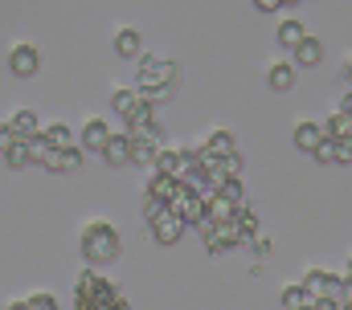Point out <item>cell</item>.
<instances>
[{
  "instance_id": "6da1fadb",
  "label": "cell",
  "mask_w": 352,
  "mask_h": 310,
  "mask_svg": "<svg viewBox=\"0 0 352 310\" xmlns=\"http://www.w3.org/2000/svg\"><path fill=\"white\" fill-rule=\"evenodd\" d=\"M82 253H87V261H115L119 257V232L111 229V225H87L82 229Z\"/></svg>"
},
{
  "instance_id": "7a4b0ae2",
  "label": "cell",
  "mask_w": 352,
  "mask_h": 310,
  "mask_svg": "<svg viewBox=\"0 0 352 310\" xmlns=\"http://www.w3.org/2000/svg\"><path fill=\"white\" fill-rule=\"evenodd\" d=\"M176 66L168 58H140V90H152V86H173Z\"/></svg>"
},
{
  "instance_id": "3957f363",
  "label": "cell",
  "mask_w": 352,
  "mask_h": 310,
  "mask_svg": "<svg viewBox=\"0 0 352 310\" xmlns=\"http://www.w3.org/2000/svg\"><path fill=\"white\" fill-rule=\"evenodd\" d=\"M184 229H188V221H184L180 213H173L168 204H164V213L152 221V237H156L160 245H176V241L184 237Z\"/></svg>"
},
{
  "instance_id": "277c9868",
  "label": "cell",
  "mask_w": 352,
  "mask_h": 310,
  "mask_svg": "<svg viewBox=\"0 0 352 310\" xmlns=\"http://www.w3.org/2000/svg\"><path fill=\"white\" fill-rule=\"evenodd\" d=\"M340 282H344V278H336V274L307 270V278H303V290H307L311 298H336V294H340Z\"/></svg>"
},
{
  "instance_id": "5b68a950",
  "label": "cell",
  "mask_w": 352,
  "mask_h": 310,
  "mask_svg": "<svg viewBox=\"0 0 352 310\" xmlns=\"http://www.w3.org/2000/svg\"><path fill=\"white\" fill-rule=\"evenodd\" d=\"M37 66H41V58H37L33 45H16V49L8 53V70H12L16 78H33L37 74Z\"/></svg>"
},
{
  "instance_id": "8992f818",
  "label": "cell",
  "mask_w": 352,
  "mask_h": 310,
  "mask_svg": "<svg viewBox=\"0 0 352 310\" xmlns=\"http://www.w3.org/2000/svg\"><path fill=\"white\" fill-rule=\"evenodd\" d=\"M41 167H50V171H78V167H82V147L74 143V147H66V152H50V159H45Z\"/></svg>"
},
{
  "instance_id": "52a82bcc",
  "label": "cell",
  "mask_w": 352,
  "mask_h": 310,
  "mask_svg": "<svg viewBox=\"0 0 352 310\" xmlns=\"http://www.w3.org/2000/svg\"><path fill=\"white\" fill-rule=\"evenodd\" d=\"M8 131H12V139H21V143H29L33 135H41V127H37V115H33V110H16V115H12V123H8Z\"/></svg>"
},
{
  "instance_id": "ba28073f",
  "label": "cell",
  "mask_w": 352,
  "mask_h": 310,
  "mask_svg": "<svg viewBox=\"0 0 352 310\" xmlns=\"http://www.w3.org/2000/svg\"><path fill=\"white\" fill-rule=\"evenodd\" d=\"M107 139H111V127L102 119H90L87 127H82V152H102Z\"/></svg>"
},
{
  "instance_id": "9c48e42d",
  "label": "cell",
  "mask_w": 352,
  "mask_h": 310,
  "mask_svg": "<svg viewBox=\"0 0 352 310\" xmlns=\"http://www.w3.org/2000/svg\"><path fill=\"white\" fill-rule=\"evenodd\" d=\"M102 159H107L111 167L131 163V139H127V135H111V139H107V147H102Z\"/></svg>"
},
{
  "instance_id": "30bf717a",
  "label": "cell",
  "mask_w": 352,
  "mask_h": 310,
  "mask_svg": "<svg viewBox=\"0 0 352 310\" xmlns=\"http://www.w3.org/2000/svg\"><path fill=\"white\" fill-rule=\"evenodd\" d=\"M115 53H119V58H131V62H135V58L144 53V37H140L135 29H123V33L115 37Z\"/></svg>"
},
{
  "instance_id": "8fae6325",
  "label": "cell",
  "mask_w": 352,
  "mask_h": 310,
  "mask_svg": "<svg viewBox=\"0 0 352 310\" xmlns=\"http://www.w3.org/2000/svg\"><path fill=\"white\" fill-rule=\"evenodd\" d=\"M324 143V127H316V123H299L295 127V147L299 152H316Z\"/></svg>"
},
{
  "instance_id": "7c38bea8",
  "label": "cell",
  "mask_w": 352,
  "mask_h": 310,
  "mask_svg": "<svg viewBox=\"0 0 352 310\" xmlns=\"http://www.w3.org/2000/svg\"><path fill=\"white\" fill-rule=\"evenodd\" d=\"M176 188H180V180H176V176H160V171H156V176H152V184H148V196H156L160 204H168V200L176 196Z\"/></svg>"
},
{
  "instance_id": "4fadbf2b",
  "label": "cell",
  "mask_w": 352,
  "mask_h": 310,
  "mask_svg": "<svg viewBox=\"0 0 352 310\" xmlns=\"http://www.w3.org/2000/svg\"><path fill=\"white\" fill-rule=\"evenodd\" d=\"M295 58H299V66H307V70H311V66H320V62H324V45H320L316 37H303V41L295 45Z\"/></svg>"
},
{
  "instance_id": "5bb4252c",
  "label": "cell",
  "mask_w": 352,
  "mask_h": 310,
  "mask_svg": "<svg viewBox=\"0 0 352 310\" xmlns=\"http://www.w3.org/2000/svg\"><path fill=\"white\" fill-rule=\"evenodd\" d=\"M266 86L270 90H291L295 86V66H287V62H278V66H270V74H266Z\"/></svg>"
},
{
  "instance_id": "9a60e30c",
  "label": "cell",
  "mask_w": 352,
  "mask_h": 310,
  "mask_svg": "<svg viewBox=\"0 0 352 310\" xmlns=\"http://www.w3.org/2000/svg\"><path fill=\"white\" fill-rule=\"evenodd\" d=\"M205 152L213 155V159H226V155H234L238 147H234V135H230V131H213L209 143H205Z\"/></svg>"
},
{
  "instance_id": "2e32d148",
  "label": "cell",
  "mask_w": 352,
  "mask_h": 310,
  "mask_svg": "<svg viewBox=\"0 0 352 310\" xmlns=\"http://www.w3.org/2000/svg\"><path fill=\"white\" fill-rule=\"evenodd\" d=\"M303 37H307V29H303L299 21H283V25H278V45H283V49H295Z\"/></svg>"
},
{
  "instance_id": "e0dca14e",
  "label": "cell",
  "mask_w": 352,
  "mask_h": 310,
  "mask_svg": "<svg viewBox=\"0 0 352 310\" xmlns=\"http://www.w3.org/2000/svg\"><path fill=\"white\" fill-rule=\"evenodd\" d=\"M324 139H352V110H340V115L324 127Z\"/></svg>"
},
{
  "instance_id": "ac0fdd59",
  "label": "cell",
  "mask_w": 352,
  "mask_h": 310,
  "mask_svg": "<svg viewBox=\"0 0 352 310\" xmlns=\"http://www.w3.org/2000/svg\"><path fill=\"white\" fill-rule=\"evenodd\" d=\"M41 135L50 139V147H54V152H66V147H74V139H70V127H66V123H54V127H45Z\"/></svg>"
},
{
  "instance_id": "d6986e66",
  "label": "cell",
  "mask_w": 352,
  "mask_h": 310,
  "mask_svg": "<svg viewBox=\"0 0 352 310\" xmlns=\"http://www.w3.org/2000/svg\"><path fill=\"white\" fill-rule=\"evenodd\" d=\"M180 167H184L180 152H160L156 155V171H160V176H176V180H180Z\"/></svg>"
},
{
  "instance_id": "ffe728a7",
  "label": "cell",
  "mask_w": 352,
  "mask_h": 310,
  "mask_svg": "<svg viewBox=\"0 0 352 310\" xmlns=\"http://www.w3.org/2000/svg\"><path fill=\"white\" fill-rule=\"evenodd\" d=\"M156 139H131V159L135 163H156Z\"/></svg>"
},
{
  "instance_id": "44dd1931",
  "label": "cell",
  "mask_w": 352,
  "mask_h": 310,
  "mask_svg": "<svg viewBox=\"0 0 352 310\" xmlns=\"http://www.w3.org/2000/svg\"><path fill=\"white\" fill-rule=\"evenodd\" d=\"M217 196H221V200H230L234 208H242V180H238V176H230V180H221V188H217Z\"/></svg>"
},
{
  "instance_id": "7402d4cb",
  "label": "cell",
  "mask_w": 352,
  "mask_h": 310,
  "mask_svg": "<svg viewBox=\"0 0 352 310\" xmlns=\"http://www.w3.org/2000/svg\"><path fill=\"white\" fill-rule=\"evenodd\" d=\"M283 307H287V310L311 307V294H307L303 286H287V290H283Z\"/></svg>"
},
{
  "instance_id": "603a6c76",
  "label": "cell",
  "mask_w": 352,
  "mask_h": 310,
  "mask_svg": "<svg viewBox=\"0 0 352 310\" xmlns=\"http://www.w3.org/2000/svg\"><path fill=\"white\" fill-rule=\"evenodd\" d=\"M4 163H8V167H29V163H33V159H29V143L16 139V143L4 152Z\"/></svg>"
},
{
  "instance_id": "cb8c5ba5",
  "label": "cell",
  "mask_w": 352,
  "mask_h": 310,
  "mask_svg": "<svg viewBox=\"0 0 352 310\" xmlns=\"http://www.w3.org/2000/svg\"><path fill=\"white\" fill-rule=\"evenodd\" d=\"M205 208H209V217H213V221H234V213H238V208H234L230 200H221V196H213Z\"/></svg>"
},
{
  "instance_id": "d4e9b609",
  "label": "cell",
  "mask_w": 352,
  "mask_h": 310,
  "mask_svg": "<svg viewBox=\"0 0 352 310\" xmlns=\"http://www.w3.org/2000/svg\"><path fill=\"white\" fill-rule=\"evenodd\" d=\"M50 152H54V147H50V139H45V135H33V139H29V159H33V163H45Z\"/></svg>"
},
{
  "instance_id": "484cf974",
  "label": "cell",
  "mask_w": 352,
  "mask_h": 310,
  "mask_svg": "<svg viewBox=\"0 0 352 310\" xmlns=\"http://www.w3.org/2000/svg\"><path fill=\"white\" fill-rule=\"evenodd\" d=\"M135 102H140V90H115V98H111V106H115L119 115H127Z\"/></svg>"
},
{
  "instance_id": "4316f807",
  "label": "cell",
  "mask_w": 352,
  "mask_h": 310,
  "mask_svg": "<svg viewBox=\"0 0 352 310\" xmlns=\"http://www.w3.org/2000/svg\"><path fill=\"white\" fill-rule=\"evenodd\" d=\"M234 221H238V229L246 232V237H250V232L258 229V217H254L250 208H238V213H234Z\"/></svg>"
},
{
  "instance_id": "83f0119b",
  "label": "cell",
  "mask_w": 352,
  "mask_h": 310,
  "mask_svg": "<svg viewBox=\"0 0 352 310\" xmlns=\"http://www.w3.org/2000/svg\"><path fill=\"white\" fill-rule=\"evenodd\" d=\"M311 155H316L320 163H332V159H336V139H324V143H320Z\"/></svg>"
},
{
  "instance_id": "f1b7e54d",
  "label": "cell",
  "mask_w": 352,
  "mask_h": 310,
  "mask_svg": "<svg viewBox=\"0 0 352 310\" xmlns=\"http://www.w3.org/2000/svg\"><path fill=\"white\" fill-rule=\"evenodd\" d=\"M29 310H58V302H54V294H33Z\"/></svg>"
},
{
  "instance_id": "f546056e",
  "label": "cell",
  "mask_w": 352,
  "mask_h": 310,
  "mask_svg": "<svg viewBox=\"0 0 352 310\" xmlns=\"http://www.w3.org/2000/svg\"><path fill=\"white\" fill-rule=\"evenodd\" d=\"M336 163H352V139H336Z\"/></svg>"
},
{
  "instance_id": "4dcf8cb0",
  "label": "cell",
  "mask_w": 352,
  "mask_h": 310,
  "mask_svg": "<svg viewBox=\"0 0 352 310\" xmlns=\"http://www.w3.org/2000/svg\"><path fill=\"white\" fill-rule=\"evenodd\" d=\"M160 213H164V204H160L156 196H148V200H144V217H148V221H156Z\"/></svg>"
},
{
  "instance_id": "1f68e13d",
  "label": "cell",
  "mask_w": 352,
  "mask_h": 310,
  "mask_svg": "<svg viewBox=\"0 0 352 310\" xmlns=\"http://www.w3.org/2000/svg\"><path fill=\"white\" fill-rule=\"evenodd\" d=\"M311 310H340L336 298H311Z\"/></svg>"
},
{
  "instance_id": "d6a6232c",
  "label": "cell",
  "mask_w": 352,
  "mask_h": 310,
  "mask_svg": "<svg viewBox=\"0 0 352 310\" xmlns=\"http://www.w3.org/2000/svg\"><path fill=\"white\" fill-rule=\"evenodd\" d=\"M12 143H16V139H12V131H8V127H0V152H8Z\"/></svg>"
},
{
  "instance_id": "836d02e7",
  "label": "cell",
  "mask_w": 352,
  "mask_h": 310,
  "mask_svg": "<svg viewBox=\"0 0 352 310\" xmlns=\"http://www.w3.org/2000/svg\"><path fill=\"white\" fill-rule=\"evenodd\" d=\"M254 4H258L263 12H274V8H283V0H254Z\"/></svg>"
},
{
  "instance_id": "e575fe53",
  "label": "cell",
  "mask_w": 352,
  "mask_h": 310,
  "mask_svg": "<svg viewBox=\"0 0 352 310\" xmlns=\"http://www.w3.org/2000/svg\"><path fill=\"white\" fill-rule=\"evenodd\" d=\"M254 253H263V257L270 253V241H266V237H254Z\"/></svg>"
},
{
  "instance_id": "d590c367",
  "label": "cell",
  "mask_w": 352,
  "mask_h": 310,
  "mask_svg": "<svg viewBox=\"0 0 352 310\" xmlns=\"http://www.w3.org/2000/svg\"><path fill=\"white\" fill-rule=\"evenodd\" d=\"M340 298H344V302H352V278H344V282H340Z\"/></svg>"
},
{
  "instance_id": "8d00e7d4",
  "label": "cell",
  "mask_w": 352,
  "mask_h": 310,
  "mask_svg": "<svg viewBox=\"0 0 352 310\" xmlns=\"http://www.w3.org/2000/svg\"><path fill=\"white\" fill-rule=\"evenodd\" d=\"M8 310H29V302H12Z\"/></svg>"
},
{
  "instance_id": "74e56055",
  "label": "cell",
  "mask_w": 352,
  "mask_h": 310,
  "mask_svg": "<svg viewBox=\"0 0 352 310\" xmlns=\"http://www.w3.org/2000/svg\"><path fill=\"white\" fill-rule=\"evenodd\" d=\"M344 78H349V86H352V62H349V70H344Z\"/></svg>"
},
{
  "instance_id": "f35d334b",
  "label": "cell",
  "mask_w": 352,
  "mask_h": 310,
  "mask_svg": "<svg viewBox=\"0 0 352 310\" xmlns=\"http://www.w3.org/2000/svg\"><path fill=\"white\" fill-rule=\"evenodd\" d=\"M349 278H352V257H349Z\"/></svg>"
},
{
  "instance_id": "ab89813d",
  "label": "cell",
  "mask_w": 352,
  "mask_h": 310,
  "mask_svg": "<svg viewBox=\"0 0 352 310\" xmlns=\"http://www.w3.org/2000/svg\"><path fill=\"white\" fill-rule=\"evenodd\" d=\"M283 4H299V0H283Z\"/></svg>"
},
{
  "instance_id": "60d3db41",
  "label": "cell",
  "mask_w": 352,
  "mask_h": 310,
  "mask_svg": "<svg viewBox=\"0 0 352 310\" xmlns=\"http://www.w3.org/2000/svg\"><path fill=\"white\" fill-rule=\"evenodd\" d=\"M344 310H352V302H344Z\"/></svg>"
},
{
  "instance_id": "b9f144b4",
  "label": "cell",
  "mask_w": 352,
  "mask_h": 310,
  "mask_svg": "<svg viewBox=\"0 0 352 310\" xmlns=\"http://www.w3.org/2000/svg\"><path fill=\"white\" fill-rule=\"evenodd\" d=\"M299 310H311V307H299Z\"/></svg>"
}]
</instances>
